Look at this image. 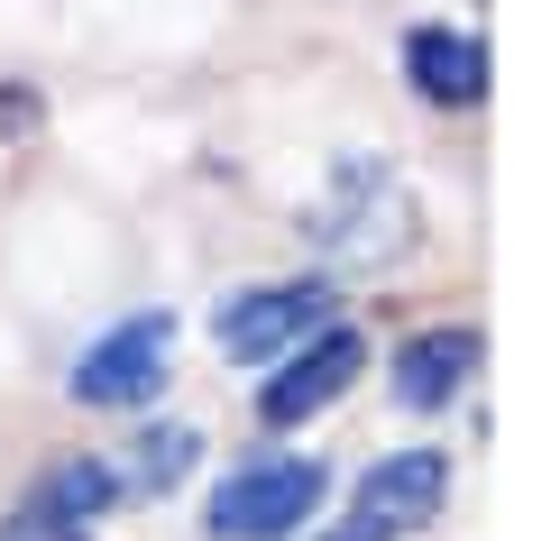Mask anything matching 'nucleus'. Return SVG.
<instances>
[{
  "mask_svg": "<svg viewBox=\"0 0 560 541\" xmlns=\"http://www.w3.org/2000/svg\"><path fill=\"white\" fill-rule=\"evenodd\" d=\"M313 239L349 257V267H386V257L413 248V202L405 184H395V166H377V156H359V166H340L331 202L313 211Z\"/></svg>",
  "mask_w": 560,
  "mask_h": 541,
  "instance_id": "nucleus-1",
  "label": "nucleus"
},
{
  "mask_svg": "<svg viewBox=\"0 0 560 541\" xmlns=\"http://www.w3.org/2000/svg\"><path fill=\"white\" fill-rule=\"evenodd\" d=\"M322 459H248L240 478L212 496V532L221 541H285L313 524V505H322Z\"/></svg>",
  "mask_w": 560,
  "mask_h": 541,
  "instance_id": "nucleus-2",
  "label": "nucleus"
},
{
  "mask_svg": "<svg viewBox=\"0 0 560 541\" xmlns=\"http://www.w3.org/2000/svg\"><path fill=\"white\" fill-rule=\"evenodd\" d=\"M166 358H175V313H129L120 331H102L74 358V404H102V413H129L166 386Z\"/></svg>",
  "mask_w": 560,
  "mask_h": 541,
  "instance_id": "nucleus-3",
  "label": "nucleus"
},
{
  "mask_svg": "<svg viewBox=\"0 0 560 541\" xmlns=\"http://www.w3.org/2000/svg\"><path fill=\"white\" fill-rule=\"evenodd\" d=\"M359 367H368V340L349 331V321H322V331H313V340H294V349H285V367L267 376L258 422H267V432H294V422H313L322 404H340V395L359 386Z\"/></svg>",
  "mask_w": 560,
  "mask_h": 541,
  "instance_id": "nucleus-4",
  "label": "nucleus"
},
{
  "mask_svg": "<svg viewBox=\"0 0 560 541\" xmlns=\"http://www.w3.org/2000/svg\"><path fill=\"white\" fill-rule=\"evenodd\" d=\"M331 321V285L303 275V285H258V294H230L221 303V349L230 367H258V358H285L294 340H313Z\"/></svg>",
  "mask_w": 560,
  "mask_h": 541,
  "instance_id": "nucleus-5",
  "label": "nucleus"
},
{
  "mask_svg": "<svg viewBox=\"0 0 560 541\" xmlns=\"http://www.w3.org/2000/svg\"><path fill=\"white\" fill-rule=\"evenodd\" d=\"M441 496H451V459L441 450H395V459H377L359 478V532H377V541L423 532L441 514Z\"/></svg>",
  "mask_w": 560,
  "mask_h": 541,
  "instance_id": "nucleus-6",
  "label": "nucleus"
},
{
  "mask_svg": "<svg viewBox=\"0 0 560 541\" xmlns=\"http://www.w3.org/2000/svg\"><path fill=\"white\" fill-rule=\"evenodd\" d=\"M405 83L423 92L432 110H478V102H487V37L413 28V37H405Z\"/></svg>",
  "mask_w": 560,
  "mask_h": 541,
  "instance_id": "nucleus-7",
  "label": "nucleus"
},
{
  "mask_svg": "<svg viewBox=\"0 0 560 541\" xmlns=\"http://www.w3.org/2000/svg\"><path fill=\"white\" fill-rule=\"evenodd\" d=\"M478 349H487V340L469 331V321H441V331L405 340V349H395V395H405L413 413H441V404L478 376Z\"/></svg>",
  "mask_w": 560,
  "mask_h": 541,
  "instance_id": "nucleus-8",
  "label": "nucleus"
},
{
  "mask_svg": "<svg viewBox=\"0 0 560 541\" xmlns=\"http://www.w3.org/2000/svg\"><path fill=\"white\" fill-rule=\"evenodd\" d=\"M194 459H202L194 422H166V432H138L129 468H110V478H120V496H156V486H175V478H184Z\"/></svg>",
  "mask_w": 560,
  "mask_h": 541,
  "instance_id": "nucleus-9",
  "label": "nucleus"
},
{
  "mask_svg": "<svg viewBox=\"0 0 560 541\" xmlns=\"http://www.w3.org/2000/svg\"><path fill=\"white\" fill-rule=\"evenodd\" d=\"M37 496L56 505V514H74V524L92 532L110 505H120V478H110V459H56V468L37 478Z\"/></svg>",
  "mask_w": 560,
  "mask_h": 541,
  "instance_id": "nucleus-10",
  "label": "nucleus"
},
{
  "mask_svg": "<svg viewBox=\"0 0 560 541\" xmlns=\"http://www.w3.org/2000/svg\"><path fill=\"white\" fill-rule=\"evenodd\" d=\"M0 541H92V532L74 524V514H56V505L28 486V496H19V514H0Z\"/></svg>",
  "mask_w": 560,
  "mask_h": 541,
  "instance_id": "nucleus-11",
  "label": "nucleus"
},
{
  "mask_svg": "<svg viewBox=\"0 0 560 541\" xmlns=\"http://www.w3.org/2000/svg\"><path fill=\"white\" fill-rule=\"evenodd\" d=\"M331 541H377V532H359V524H349V532H331Z\"/></svg>",
  "mask_w": 560,
  "mask_h": 541,
  "instance_id": "nucleus-12",
  "label": "nucleus"
}]
</instances>
